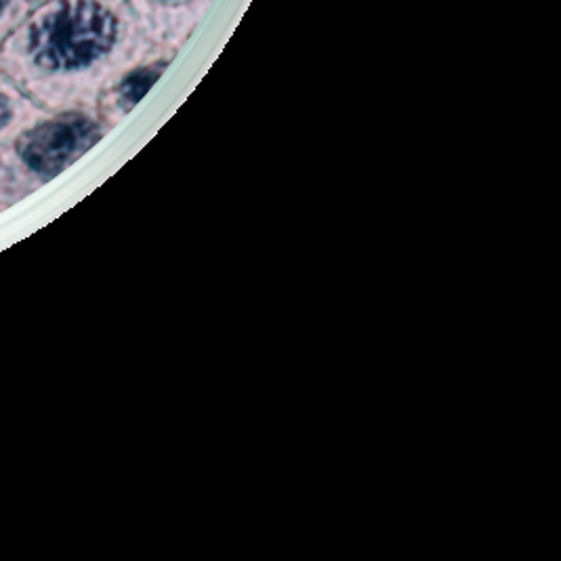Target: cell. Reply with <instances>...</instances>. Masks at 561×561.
<instances>
[{
  "instance_id": "6da1fadb",
  "label": "cell",
  "mask_w": 561,
  "mask_h": 561,
  "mask_svg": "<svg viewBox=\"0 0 561 561\" xmlns=\"http://www.w3.org/2000/svg\"><path fill=\"white\" fill-rule=\"evenodd\" d=\"M125 41L127 22L112 0H45L2 45L0 72L41 107L75 110Z\"/></svg>"
},
{
  "instance_id": "7a4b0ae2",
  "label": "cell",
  "mask_w": 561,
  "mask_h": 561,
  "mask_svg": "<svg viewBox=\"0 0 561 561\" xmlns=\"http://www.w3.org/2000/svg\"><path fill=\"white\" fill-rule=\"evenodd\" d=\"M102 137V123L87 112L45 114L0 146V167L45 183L64 173Z\"/></svg>"
},
{
  "instance_id": "3957f363",
  "label": "cell",
  "mask_w": 561,
  "mask_h": 561,
  "mask_svg": "<svg viewBox=\"0 0 561 561\" xmlns=\"http://www.w3.org/2000/svg\"><path fill=\"white\" fill-rule=\"evenodd\" d=\"M45 114V107L32 102L11 78L0 72V146Z\"/></svg>"
},
{
  "instance_id": "277c9868",
  "label": "cell",
  "mask_w": 561,
  "mask_h": 561,
  "mask_svg": "<svg viewBox=\"0 0 561 561\" xmlns=\"http://www.w3.org/2000/svg\"><path fill=\"white\" fill-rule=\"evenodd\" d=\"M167 66H169L167 61H153L148 66H137V68L128 70L127 75L116 82V87L112 91V105L123 114L130 112L148 95V91L156 84V80L162 77Z\"/></svg>"
},
{
  "instance_id": "5b68a950",
  "label": "cell",
  "mask_w": 561,
  "mask_h": 561,
  "mask_svg": "<svg viewBox=\"0 0 561 561\" xmlns=\"http://www.w3.org/2000/svg\"><path fill=\"white\" fill-rule=\"evenodd\" d=\"M36 9L34 0H0V49Z\"/></svg>"
},
{
  "instance_id": "8992f818",
  "label": "cell",
  "mask_w": 561,
  "mask_h": 561,
  "mask_svg": "<svg viewBox=\"0 0 561 561\" xmlns=\"http://www.w3.org/2000/svg\"><path fill=\"white\" fill-rule=\"evenodd\" d=\"M152 2H179V0H152Z\"/></svg>"
},
{
  "instance_id": "52a82bcc",
  "label": "cell",
  "mask_w": 561,
  "mask_h": 561,
  "mask_svg": "<svg viewBox=\"0 0 561 561\" xmlns=\"http://www.w3.org/2000/svg\"><path fill=\"white\" fill-rule=\"evenodd\" d=\"M34 2H36V4H41V2H45V0H34Z\"/></svg>"
}]
</instances>
